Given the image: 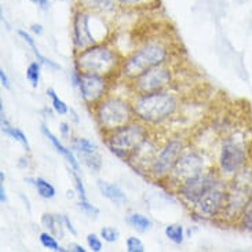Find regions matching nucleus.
I'll list each match as a JSON object with an SVG mask.
<instances>
[{
	"label": "nucleus",
	"mask_w": 252,
	"mask_h": 252,
	"mask_svg": "<svg viewBox=\"0 0 252 252\" xmlns=\"http://www.w3.org/2000/svg\"><path fill=\"white\" fill-rule=\"evenodd\" d=\"M99 236L101 239L105 241V243H109V244H113L116 243L117 240L120 239V232L117 230L116 227H112V226H103L99 232Z\"/></svg>",
	"instance_id": "29"
},
{
	"label": "nucleus",
	"mask_w": 252,
	"mask_h": 252,
	"mask_svg": "<svg viewBox=\"0 0 252 252\" xmlns=\"http://www.w3.org/2000/svg\"><path fill=\"white\" fill-rule=\"evenodd\" d=\"M0 201L1 204H4L7 201V194L6 189H4V182H0Z\"/></svg>",
	"instance_id": "41"
},
{
	"label": "nucleus",
	"mask_w": 252,
	"mask_h": 252,
	"mask_svg": "<svg viewBox=\"0 0 252 252\" xmlns=\"http://www.w3.org/2000/svg\"><path fill=\"white\" fill-rule=\"evenodd\" d=\"M39 240H40V244L44 248H47V250H51V251H57V252H65L68 251L66 248H63V247L60 246V243H58V240L55 237L54 234H51L50 232H41L39 234Z\"/></svg>",
	"instance_id": "26"
},
{
	"label": "nucleus",
	"mask_w": 252,
	"mask_h": 252,
	"mask_svg": "<svg viewBox=\"0 0 252 252\" xmlns=\"http://www.w3.org/2000/svg\"><path fill=\"white\" fill-rule=\"evenodd\" d=\"M18 34H20L21 39L29 46V48L32 50L33 55L37 58V61L40 62L43 66L51 69V70H61V65H58L55 61H53V60H50V58H47V57H44V55L41 54L40 51H39V47L36 46V41H34V39L31 34L28 33V32H25V31H22V29L18 31Z\"/></svg>",
	"instance_id": "18"
},
{
	"label": "nucleus",
	"mask_w": 252,
	"mask_h": 252,
	"mask_svg": "<svg viewBox=\"0 0 252 252\" xmlns=\"http://www.w3.org/2000/svg\"><path fill=\"white\" fill-rule=\"evenodd\" d=\"M31 3H33L36 6H39L41 10H48V7H50V1L48 0H29Z\"/></svg>",
	"instance_id": "37"
},
{
	"label": "nucleus",
	"mask_w": 252,
	"mask_h": 252,
	"mask_svg": "<svg viewBox=\"0 0 252 252\" xmlns=\"http://www.w3.org/2000/svg\"><path fill=\"white\" fill-rule=\"evenodd\" d=\"M239 225L241 229L252 233V194L239 215Z\"/></svg>",
	"instance_id": "25"
},
{
	"label": "nucleus",
	"mask_w": 252,
	"mask_h": 252,
	"mask_svg": "<svg viewBox=\"0 0 252 252\" xmlns=\"http://www.w3.org/2000/svg\"><path fill=\"white\" fill-rule=\"evenodd\" d=\"M185 149L186 142L184 138L175 136L168 139L161 146V149L157 152L153 163L146 172L148 177L152 178L153 181H165Z\"/></svg>",
	"instance_id": "8"
},
{
	"label": "nucleus",
	"mask_w": 252,
	"mask_h": 252,
	"mask_svg": "<svg viewBox=\"0 0 252 252\" xmlns=\"http://www.w3.org/2000/svg\"><path fill=\"white\" fill-rule=\"evenodd\" d=\"M157 152H158L157 145L148 136L141 145H138L135 149L132 150V153L128 156L127 161L135 170L141 171V172H148L149 167L156 157Z\"/></svg>",
	"instance_id": "14"
},
{
	"label": "nucleus",
	"mask_w": 252,
	"mask_h": 252,
	"mask_svg": "<svg viewBox=\"0 0 252 252\" xmlns=\"http://www.w3.org/2000/svg\"><path fill=\"white\" fill-rule=\"evenodd\" d=\"M106 36L108 27L103 24V21L91 15L89 11H76L72 21V39L75 53L96 43H102Z\"/></svg>",
	"instance_id": "6"
},
{
	"label": "nucleus",
	"mask_w": 252,
	"mask_h": 252,
	"mask_svg": "<svg viewBox=\"0 0 252 252\" xmlns=\"http://www.w3.org/2000/svg\"><path fill=\"white\" fill-rule=\"evenodd\" d=\"M31 31H32L34 34H37V36H41L43 32H44V29H43V27H41L40 24H32V25H31Z\"/></svg>",
	"instance_id": "40"
},
{
	"label": "nucleus",
	"mask_w": 252,
	"mask_h": 252,
	"mask_svg": "<svg viewBox=\"0 0 252 252\" xmlns=\"http://www.w3.org/2000/svg\"><path fill=\"white\" fill-rule=\"evenodd\" d=\"M126 222L128 223L134 230L139 233L149 232L150 229L153 227V222L150 220L146 215H143L141 212H131L127 215Z\"/></svg>",
	"instance_id": "21"
},
{
	"label": "nucleus",
	"mask_w": 252,
	"mask_h": 252,
	"mask_svg": "<svg viewBox=\"0 0 252 252\" xmlns=\"http://www.w3.org/2000/svg\"><path fill=\"white\" fill-rule=\"evenodd\" d=\"M27 181L31 185H33L34 189L37 190V194H39L41 198L51 200V198L55 197L57 190H55L54 185L50 184L47 179L37 177V178H27Z\"/></svg>",
	"instance_id": "20"
},
{
	"label": "nucleus",
	"mask_w": 252,
	"mask_h": 252,
	"mask_svg": "<svg viewBox=\"0 0 252 252\" xmlns=\"http://www.w3.org/2000/svg\"><path fill=\"white\" fill-rule=\"evenodd\" d=\"M0 182H4V172H0Z\"/></svg>",
	"instance_id": "43"
},
{
	"label": "nucleus",
	"mask_w": 252,
	"mask_h": 252,
	"mask_svg": "<svg viewBox=\"0 0 252 252\" xmlns=\"http://www.w3.org/2000/svg\"><path fill=\"white\" fill-rule=\"evenodd\" d=\"M0 126H1V132H3L4 135L10 136L11 139L20 142L24 149L27 150V152H31V145H29V141H28L27 135L24 134V131H21V129L17 128V127H13L11 124L7 122L6 115H4V105H3V102H0Z\"/></svg>",
	"instance_id": "16"
},
{
	"label": "nucleus",
	"mask_w": 252,
	"mask_h": 252,
	"mask_svg": "<svg viewBox=\"0 0 252 252\" xmlns=\"http://www.w3.org/2000/svg\"><path fill=\"white\" fill-rule=\"evenodd\" d=\"M41 225L46 227V230L54 234L58 239H63V219L62 215H55V214H43L41 215Z\"/></svg>",
	"instance_id": "19"
},
{
	"label": "nucleus",
	"mask_w": 252,
	"mask_h": 252,
	"mask_svg": "<svg viewBox=\"0 0 252 252\" xmlns=\"http://www.w3.org/2000/svg\"><path fill=\"white\" fill-rule=\"evenodd\" d=\"M70 148L77 155V157L89 155V153L99 152L95 143L93 142V141H90V139H87V138H82V136L73 138L72 142H70Z\"/></svg>",
	"instance_id": "22"
},
{
	"label": "nucleus",
	"mask_w": 252,
	"mask_h": 252,
	"mask_svg": "<svg viewBox=\"0 0 252 252\" xmlns=\"http://www.w3.org/2000/svg\"><path fill=\"white\" fill-rule=\"evenodd\" d=\"M227 197H229V190L226 188V184L222 179H219L211 189L205 191L204 196L196 203L193 210L197 212L198 215L205 217V218L218 217V215L225 214Z\"/></svg>",
	"instance_id": "10"
},
{
	"label": "nucleus",
	"mask_w": 252,
	"mask_h": 252,
	"mask_svg": "<svg viewBox=\"0 0 252 252\" xmlns=\"http://www.w3.org/2000/svg\"><path fill=\"white\" fill-rule=\"evenodd\" d=\"M60 131H61L62 136H65V138L69 136V134H70V124L65 123V122L61 123L60 124Z\"/></svg>",
	"instance_id": "38"
},
{
	"label": "nucleus",
	"mask_w": 252,
	"mask_h": 252,
	"mask_svg": "<svg viewBox=\"0 0 252 252\" xmlns=\"http://www.w3.org/2000/svg\"><path fill=\"white\" fill-rule=\"evenodd\" d=\"M170 54V46L165 41L161 39H150L123 58L120 75L127 80H131L146 69L167 63Z\"/></svg>",
	"instance_id": "3"
},
{
	"label": "nucleus",
	"mask_w": 252,
	"mask_h": 252,
	"mask_svg": "<svg viewBox=\"0 0 252 252\" xmlns=\"http://www.w3.org/2000/svg\"><path fill=\"white\" fill-rule=\"evenodd\" d=\"M219 168L223 174L234 175L237 174L246 163V150L232 139L223 142L220 152H219Z\"/></svg>",
	"instance_id": "13"
},
{
	"label": "nucleus",
	"mask_w": 252,
	"mask_h": 252,
	"mask_svg": "<svg viewBox=\"0 0 252 252\" xmlns=\"http://www.w3.org/2000/svg\"><path fill=\"white\" fill-rule=\"evenodd\" d=\"M126 248L128 252H145V246L142 240L136 236H131L126 240Z\"/></svg>",
	"instance_id": "32"
},
{
	"label": "nucleus",
	"mask_w": 252,
	"mask_h": 252,
	"mask_svg": "<svg viewBox=\"0 0 252 252\" xmlns=\"http://www.w3.org/2000/svg\"><path fill=\"white\" fill-rule=\"evenodd\" d=\"M131 103L136 120L146 126H158L164 123L175 116L179 109V99L170 90L148 94H134Z\"/></svg>",
	"instance_id": "1"
},
{
	"label": "nucleus",
	"mask_w": 252,
	"mask_h": 252,
	"mask_svg": "<svg viewBox=\"0 0 252 252\" xmlns=\"http://www.w3.org/2000/svg\"><path fill=\"white\" fill-rule=\"evenodd\" d=\"M70 174L73 177V181H75V190L76 194L79 200H87V194H86V188H84V184H83L82 178L79 175V172L75 171L73 168H70Z\"/></svg>",
	"instance_id": "31"
},
{
	"label": "nucleus",
	"mask_w": 252,
	"mask_h": 252,
	"mask_svg": "<svg viewBox=\"0 0 252 252\" xmlns=\"http://www.w3.org/2000/svg\"><path fill=\"white\" fill-rule=\"evenodd\" d=\"M96 186H98L99 193L102 194V197L108 198L113 204L120 207V205L127 201V196H126V193H124L120 186H117L115 184H109L106 181H98Z\"/></svg>",
	"instance_id": "17"
},
{
	"label": "nucleus",
	"mask_w": 252,
	"mask_h": 252,
	"mask_svg": "<svg viewBox=\"0 0 252 252\" xmlns=\"http://www.w3.org/2000/svg\"><path fill=\"white\" fill-rule=\"evenodd\" d=\"M0 83H1V86L4 89H10V79H8V76L4 72V69H0Z\"/></svg>",
	"instance_id": "35"
},
{
	"label": "nucleus",
	"mask_w": 252,
	"mask_h": 252,
	"mask_svg": "<svg viewBox=\"0 0 252 252\" xmlns=\"http://www.w3.org/2000/svg\"><path fill=\"white\" fill-rule=\"evenodd\" d=\"M68 251H73V252H86V248L82 246V244H77V243H72L69 244Z\"/></svg>",
	"instance_id": "39"
},
{
	"label": "nucleus",
	"mask_w": 252,
	"mask_h": 252,
	"mask_svg": "<svg viewBox=\"0 0 252 252\" xmlns=\"http://www.w3.org/2000/svg\"><path fill=\"white\" fill-rule=\"evenodd\" d=\"M28 164H29V161H28V157H21L18 165H20V167H22V168H27Z\"/></svg>",
	"instance_id": "42"
},
{
	"label": "nucleus",
	"mask_w": 252,
	"mask_h": 252,
	"mask_svg": "<svg viewBox=\"0 0 252 252\" xmlns=\"http://www.w3.org/2000/svg\"><path fill=\"white\" fill-rule=\"evenodd\" d=\"M205 171L204 157L196 149H186L182 152V155L178 158L177 164L167 177L165 182H168L170 186L177 189L179 185H182L185 181L196 177L198 174Z\"/></svg>",
	"instance_id": "9"
},
{
	"label": "nucleus",
	"mask_w": 252,
	"mask_h": 252,
	"mask_svg": "<svg viewBox=\"0 0 252 252\" xmlns=\"http://www.w3.org/2000/svg\"><path fill=\"white\" fill-rule=\"evenodd\" d=\"M123 58L119 51L106 43H96L75 53V66L83 73L110 77L120 73Z\"/></svg>",
	"instance_id": "2"
},
{
	"label": "nucleus",
	"mask_w": 252,
	"mask_h": 252,
	"mask_svg": "<svg viewBox=\"0 0 252 252\" xmlns=\"http://www.w3.org/2000/svg\"><path fill=\"white\" fill-rule=\"evenodd\" d=\"M93 109H94L96 124L101 131H103V134H108L119 127H123L135 119L131 101L119 95L108 94Z\"/></svg>",
	"instance_id": "4"
},
{
	"label": "nucleus",
	"mask_w": 252,
	"mask_h": 252,
	"mask_svg": "<svg viewBox=\"0 0 252 252\" xmlns=\"http://www.w3.org/2000/svg\"><path fill=\"white\" fill-rule=\"evenodd\" d=\"M47 96L51 99V106H53V109L57 115H60V116H65V115H68L69 113V108L66 103L62 101L60 96L57 95V93H55L54 89H48L47 90Z\"/></svg>",
	"instance_id": "27"
},
{
	"label": "nucleus",
	"mask_w": 252,
	"mask_h": 252,
	"mask_svg": "<svg viewBox=\"0 0 252 252\" xmlns=\"http://www.w3.org/2000/svg\"><path fill=\"white\" fill-rule=\"evenodd\" d=\"M148 136H149L148 126L134 119L132 122H129L123 127H119L105 134V143L115 156L127 161L132 150L138 145H141Z\"/></svg>",
	"instance_id": "5"
},
{
	"label": "nucleus",
	"mask_w": 252,
	"mask_h": 252,
	"mask_svg": "<svg viewBox=\"0 0 252 252\" xmlns=\"http://www.w3.org/2000/svg\"><path fill=\"white\" fill-rule=\"evenodd\" d=\"M77 207H79V210H82L83 214H86L89 218H98V215H99V208L95 207L94 204H91L89 200H79V203H77Z\"/></svg>",
	"instance_id": "30"
},
{
	"label": "nucleus",
	"mask_w": 252,
	"mask_h": 252,
	"mask_svg": "<svg viewBox=\"0 0 252 252\" xmlns=\"http://www.w3.org/2000/svg\"><path fill=\"white\" fill-rule=\"evenodd\" d=\"M41 132H43V135L46 136L50 142L53 143V146L55 148V150H57L60 155H62V156L65 157V160L68 161L69 167L73 168L75 171H77V172H80V161H79L77 157L75 156V152L72 149H69V148H66V146L60 141V138H57V136L50 131V128H48L46 124H41Z\"/></svg>",
	"instance_id": "15"
},
{
	"label": "nucleus",
	"mask_w": 252,
	"mask_h": 252,
	"mask_svg": "<svg viewBox=\"0 0 252 252\" xmlns=\"http://www.w3.org/2000/svg\"><path fill=\"white\" fill-rule=\"evenodd\" d=\"M79 161L83 163L91 172H99L102 168V156L99 152L95 153H89V155H84V156L77 157Z\"/></svg>",
	"instance_id": "24"
},
{
	"label": "nucleus",
	"mask_w": 252,
	"mask_h": 252,
	"mask_svg": "<svg viewBox=\"0 0 252 252\" xmlns=\"http://www.w3.org/2000/svg\"><path fill=\"white\" fill-rule=\"evenodd\" d=\"M219 179L220 178L215 171H204L196 177L185 181L184 184L179 185L175 190H177L178 196L182 198L186 204L190 205L193 208L198 200L204 196L205 191L211 189Z\"/></svg>",
	"instance_id": "11"
},
{
	"label": "nucleus",
	"mask_w": 252,
	"mask_h": 252,
	"mask_svg": "<svg viewBox=\"0 0 252 252\" xmlns=\"http://www.w3.org/2000/svg\"><path fill=\"white\" fill-rule=\"evenodd\" d=\"M41 70V63L39 61L31 62L27 68V79L28 82L31 83V86L33 89L39 87V83H40V72Z\"/></svg>",
	"instance_id": "28"
},
{
	"label": "nucleus",
	"mask_w": 252,
	"mask_h": 252,
	"mask_svg": "<svg viewBox=\"0 0 252 252\" xmlns=\"http://www.w3.org/2000/svg\"><path fill=\"white\" fill-rule=\"evenodd\" d=\"M115 3H117V4H122V6H136V4H139L142 0H113Z\"/></svg>",
	"instance_id": "36"
},
{
	"label": "nucleus",
	"mask_w": 252,
	"mask_h": 252,
	"mask_svg": "<svg viewBox=\"0 0 252 252\" xmlns=\"http://www.w3.org/2000/svg\"><path fill=\"white\" fill-rule=\"evenodd\" d=\"M164 234L174 244L181 246L185 240V227L181 223H170V225L165 226Z\"/></svg>",
	"instance_id": "23"
},
{
	"label": "nucleus",
	"mask_w": 252,
	"mask_h": 252,
	"mask_svg": "<svg viewBox=\"0 0 252 252\" xmlns=\"http://www.w3.org/2000/svg\"><path fill=\"white\" fill-rule=\"evenodd\" d=\"M129 90L132 94H148L168 90L174 82V72L167 63L156 65L153 68L146 69L141 75L128 80Z\"/></svg>",
	"instance_id": "7"
},
{
	"label": "nucleus",
	"mask_w": 252,
	"mask_h": 252,
	"mask_svg": "<svg viewBox=\"0 0 252 252\" xmlns=\"http://www.w3.org/2000/svg\"><path fill=\"white\" fill-rule=\"evenodd\" d=\"M86 241H87V246L91 251L94 252H101L102 251V239L101 236H96L94 233H90L89 236L86 237Z\"/></svg>",
	"instance_id": "33"
},
{
	"label": "nucleus",
	"mask_w": 252,
	"mask_h": 252,
	"mask_svg": "<svg viewBox=\"0 0 252 252\" xmlns=\"http://www.w3.org/2000/svg\"><path fill=\"white\" fill-rule=\"evenodd\" d=\"M109 77L80 72V77H79V83L76 89L79 90L83 102L94 108L96 103L109 94Z\"/></svg>",
	"instance_id": "12"
},
{
	"label": "nucleus",
	"mask_w": 252,
	"mask_h": 252,
	"mask_svg": "<svg viewBox=\"0 0 252 252\" xmlns=\"http://www.w3.org/2000/svg\"><path fill=\"white\" fill-rule=\"evenodd\" d=\"M62 219H63V225H65V229H66L68 232H70V234H72V236H77V230H76V227L73 226V223H72V220L69 219V217H66V215H62Z\"/></svg>",
	"instance_id": "34"
}]
</instances>
